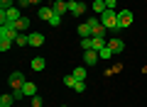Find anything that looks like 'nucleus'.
Returning a JSON list of instances; mask_svg holds the SVG:
<instances>
[{"label":"nucleus","instance_id":"1","mask_svg":"<svg viewBox=\"0 0 147 107\" xmlns=\"http://www.w3.org/2000/svg\"><path fill=\"white\" fill-rule=\"evenodd\" d=\"M100 25L108 32H118V10H105L100 15Z\"/></svg>","mask_w":147,"mask_h":107},{"label":"nucleus","instance_id":"2","mask_svg":"<svg viewBox=\"0 0 147 107\" xmlns=\"http://www.w3.org/2000/svg\"><path fill=\"white\" fill-rule=\"evenodd\" d=\"M17 37H20V32H17L15 22H5V25H0V39H12V41H15Z\"/></svg>","mask_w":147,"mask_h":107},{"label":"nucleus","instance_id":"3","mask_svg":"<svg viewBox=\"0 0 147 107\" xmlns=\"http://www.w3.org/2000/svg\"><path fill=\"white\" fill-rule=\"evenodd\" d=\"M25 73H20V71H12L10 76H7V85L12 88V92L15 90H22V85H25Z\"/></svg>","mask_w":147,"mask_h":107},{"label":"nucleus","instance_id":"4","mask_svg":"<svg viewBox=\"0 0 147 107\" xmlns=\"http://www.w3.org/2000/svg\"><path fill=\"white\" fill-rule=\"evenodd\" d=\"M132 20H135V15H132L130 10H118V32L125 29V27H130Z\"/></svg>","mask_w":147,"mask_h":107},{"label":"nucleus","instance_id":"5","mask_svg":"<svg viewBox=\"0 0 147 107\" xmlns=\"http://www.w3.org/2000/svg\"><path fill=\"white\" fill-rule=\"evenodd\" d=\"M98 61H100V56H98V51H96V49L84 51V63H86V66H96Z\"/></svg>","mask_w":147,"mask_h":107},{"label":"nucleus","instance_id":"6","mask_svg":"<svg viewBox=\"0 0 147 107\" xmlns=\"http://www.w3.org/2000/svg\"><path fill=\"white\" fill-rule=\"evenodd\" d=\"M69 12H71V15H84L86 12V3H81V0H71V3H69Z\"/></svg>","mask_w":147,"mask_h":107},{"label":"nucleus","instance_id":"7","mask_svg":"<svg viewBox=\"0 0 147 107\" xmlns=\"http://www.w3.org/2000/svg\"><path fill=\"white\" fill-rule=\"evenodd\" d=\"M37 15H39V20L49 22V20L54 17V7H49V5H39V10H37Z\"/></svg>","mask_w":147,"mask_h":107},{"label":"nucleus","instance_id":"8","mask_svg":"<svg viewBox=\"0 0 147 107\" xmlns=\"http://www.w3.org/2000/svg\"><path fill=\"white\" fill-rule=\"evenodd\" d=\"M108 46L113 49V54H123V49H125V44H123V39H118V37H113V39L108 41Z\"/></svg>","mask_w":147,"mask_h":107},{"label":"nucleus","instance_id":"9","mask_svg":"<svg viewBox=\"0 0 147 107\" xmlns=\"http://www.w3.org/2000/svg\"><path fill=\"white\" fill-rule=\"evenodd\" d=\"M42 44H44V34L42 32H32L30 34V46H37V49H39Z\"/></svg>","mask_w":147,"mask_h":107},{"label":"nucleus","instance_id":"10","mask_svg":"<svg viewBox=\"0 0 147 107\" xmlns=\"http://www.w3.org/2000/svg\"><path fill=\"white\" fill-rule=\"evenodd\" d=\"M52 7H54V15H59V17H61L64 12H69V3H64V0H57Z\"/></svg>","mask_w":147,"mask_h":107},{"label":"nucleus","instance_id":"11","mask_svg":"<svg viewBox=\"0 0 147 107\" xmlns=\"http://www.w3.org/2000/svg\"><path fill=\"white\" fill-rule=\"evenodd\" d=\"M15 27H17V32H20V34H25V32L30 29V17H25V15H22L20 20L15 22Z\"/></svg>","mask_w":147,"mask_h":107},{"label":"nucleus","instance_id":"12","mask_svg":"<svg viewBox=\"0 0 147 107\" xmlns=\"http://www.w3.org/2000/svg\"><path fill=\"white\" fill-rule=\"evenodd\" d=\"M30 66H32V71H37V73H39V71H44L47 61H44L42 56H34V58H32V63H30Z\"/></svg>","mask_w":147,"mask_h":107},{"label":"nucleus","instance_id":"13","mask_svg":"<svg viewBox=\"0 0 147 107\" xmlns=\"http://www.w3.org/2000/svg\"><path fill=\"white\" fill-rule=\"evenodd\" d=\"M22 92H25V97H34V95H37V85L27 80L25 85H22Z\"/></svg>","mask_w":147,"mask_h":107},{"label":"nucleus","instance_id":"14","mask_svg":"<svg viewBox=\"0 0 147 107\" xmlns=\"http://www.w3.org/2000/svg\"><path fill=\"white\" fill-rule=\"evenodd\" d=\"M91 7H93V12H96V15H103V12L108 10L105 0H93V5H91Z\"/></svg>","mask_w":147,"mask_h":107},{"label":"nucleus","instance_id":"15","mask_svg":"<svg viewBox=\"0 0 147 107\" xmlns=\"http://www.w3.org/2000/svg\"><path fill=\"white\" fill-rule=\"evenodd\" d=\"M98 56H100V58H103V61H110V58L115 56V54H113V49H110V46H108V44H105V46H103V49H100V51H98Z\"/></svg>","mask_w":147,"mask_h":107},{"label":"nucleus","instance_id":"16","mask_svg":"<svg viewBox=\"0 0 147 107\" xmlns=\"http://www.w3.org/2000/svg\"><path fill=\"white\" fill-rule=\"evenodd\" d=\"M12 102H15V95L12 92H5V95L0 97V107H10Z\"/></svg>","mask_w":147,"mask_h":107},{"label":"nucleus","instance_id":"17","mask_svg":"<svg viewBox=\"0 0 147 107\" xmlns=\"http://www.w3.org/2000/svg\"><path fill=\"white\" fill-rule=\"evenodd\" d=\"M71 76L76 78V80H86V68H84V66H76V68L71 71Z\"/></svg>","mask_w":147,"mask_h":107},{"label":"nucleus","instance_id":"18","mask_svg":"<svg viewBox=\"0 0 147 107\" xmlns=\"http://www.w3.org/2000/svg\"><path fill=\"white\" fill-rule=\"evenodd\" d=\"M79 34H81V39H84V37H93V32H91L88 22H84V25H79Z\"/></svg>","mask_w":147,"mask_h":107},{"label":"nucleus","instance_id":"19","mask_svg":"<svg viewBox=\"0 0 147 107\" xmlns=\"http://www.w3.org/2000/svg\"><path fill=\"white\" fill-rule=\"evenodd\" d=\"M81 49H84V51L93 49V37H84V39H81Z\"/></svg>","mask_w":147,"mask_h":107},{"label":"nucleus","instance_id":"20","mask_svg":"<svg viewBox=\"0 0 147 107\" xmlns=\"http://www.w3.org/2000/svg\"><path fill=\"white\" fill-rule=\"evenodd\" d=\"M15 44H17V46H30V34H20V37L15 39Z\"/></svg>","mask_w":147,"mask_h":107},{"label":"nucleus","instance_id":"21","mask_svg":"<svg viewBox=\"0 0 147 107\" xmlns=\"http://www.w3.org/2000/svg\"><path fill=\"white\" fill-rule=\"evenodd\" d=\"M12 44H15L12 39H0V51H3V54H5V51H10Z\"/></svg>","mask_w":147,"mask_h":107},{"label":"nucleus","instance_id":"22","mask_svg":"<svg viewBox=\"0 0 147 107\" xmlns=\"http://www.w3.org/2000/svg\"><path fill=\"white\" fill-rule=\"evenodd\" d=\"M64 85H69V88H74V85H76V78H74L71 73H69V76H64Z\"/></svg>","mask_w":147,"mask_h":107},{"label":"nucleus","instance_id":"23","mask_svg":"<svg viewBox=\"0 0 147 107\" xmlns=\"http://www.w3.org/2000/svg\"><path fill=\"white\" fill-rule=\"evenodd\" d=\"M30 100H32V107H42V105H44L42 95H34V97H30Z\"/></svg>","mask_w":147,"mask_h":107},{"label":"nucleus","instance_id":"24","mask_svg":"<svg viewBox=\"0 0 147 107\" xmlns=\"http://www.w3.org/2000/svg\"><path fill=\"white\" fill-rule=\"evenodd\" d=\"M103 46H105V41H103V39H98V37H93V49H96V51H100Z\"/></svg>","mask_w":147,"mask_h":107},{"label":"nucleus","instance_id":"25","mask_svg":"<svg viewBox=\"0 0 147 107\" xmlns=\"http://www.w3.org/2000/svg\"><path fill=\"white\" fill-rule=\"evenodd\" d=\"M74 90H76V92H86V80H76Z\"/></svg>","mask_w":147,"mask_h":107},{"label":"nucleus","instance_id":"26","mask_svg":"<svg viewBox=\"0 0 147 107\" xmlns=\"http://www.w3.org/2000/svg\"><path fill=\"white\" fill-rule=\"evenodd\" d=\"M49 25H52V27H59V25H61V17H59V15H54L52 20H49Z\"/></svg>","mask_w":147,"mask_h":107},{"label":"nucleus","instance_id":"27","mask_svg":"<svg viewBox=\"0 0 147 107\" xmlns=\"http://www.w3.org/2000/svg\"><path fill=\"white\" fill-rule=\"evenodd\" d=\"M27 5H32V0H17V7H20V10L27 7Z\"/></svg>","mask_w":147,"mask_h":107},{"label":"nucleus","instance_id":"28","mask_svg":"<svg viewBox=\"0 0 147 107\" xmlns=\"http://www.w3.org/2000/svg\"><path fill=\"white\" fill-rule=\"evenodd\" d=\"M105 5H108V10H115V5H118V0H105Z\"/></svg>","mask_w":147,"mask_h":107},{"label":"nucleus","instance_id":"29","mask_svg":"<svg viewBox=\"0 0 147 107\" xmlns=\"http://www.w3.org/2000/svg\"><path fill=\"white\" fill-rule=\"evenodd\" d=\"M12 95H15V100H22V97H25V92H22V90H15Z\"/></svg>","mask_w":147,"mask_h":107},{"label":"nucleus","instance_id":"30","mask_svg":"<svg viewBox=\"0 0 147 107\" xmlns=\"http://www.w3.org/2000/svg\"><path fill=\"white\" fill-rule=\"evenodd\" d=\"M44 0H32V5H42Z\"/></svg>","mask_w":147,"mask_h":107},{"label":"nucleus","instance_id":"31","mask_svg":"<svg viewBox=\"0 0 147 107\" xmlns=\"http://www.w3.org/2000/svg\"><path fill=\"white\" fill-rule=\"evenodd\" d=\"M61 107H66V105H61Z\"/></svg>","mask_w":147,"mask_h":107}]
</instances>
